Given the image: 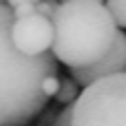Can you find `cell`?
Returning a JSON list of instances; mask_svg holds the SVG:
<instances>
[{"mask_svg": "<svg viewBox=\"0 0 126 126\" xmlns=\"http://www.w3.org/2000/svg\"><path fill=\"white\" fill-rule=\"evenodd\" d=\"M11 7L0 2V126H27L60 86L58 60L22 55L11 42Z\"/></svg>", "mask_w": 126, "mask_h": 126, "instance_id": "1", "label": "cell"}, {"mask_svg": "<svg viewBox=\"0 0 126 126\" xmlns=\"http://www.w3.org/2000/svg\"><path fill=\"white\" fill-rule=\"evenodd\" d=\"M51 55L69 69L91 66L102 60L115 42L117 24L102 2L62 0L51 13Z\"/></svg>", "mask_w": 126, "mask_h": 126, "instance_id": "2", "label": "cell"}, {"mask_svg": "<svg viewBox=\"0 0 126 126\" xmlns=\"http://www.w3.org/2000/svg\"><path fill=\"white\" fill-rule=\"evenodd\" d=\"M71 126H126V71L84 86L73 102Z\"/></svg>", "mask_w": 126, "mask_h": 126, "instance_id": "3", "label": "cell"}, {"mask_svg": "<svg viewBox=\"0 0 126 126\" xmlns=\"http://www.w3.org/2000/svg\"><path fill=\"white\" fill-rule=\"evenodd\" d=\"M11 42L27 58L44 55L51 51L53 44V24L47 16L40 13L18 18L11 24Z\"/></svg>", "mask_w": 126, "mask_h": 126, "instance_id": "4", "label": "cell"}, {"mask_svg": "<svg viewBox=\"0 0 126 126\" xmlns=\"http://www.w3.org/2000/svg\"><path fill=\"white\" fill-rule=\"evenodd\" d=\"M126 71V33L117 31L113 47L109 49V53L97 60L91 66H80V69H71V78L80 84V86H89L95 80H102L106 75H115V73H124Z\"/></svg>", "mask_w": 126, "mask_h": 126, "instance_id": "5", "label": "cell"}, {"mask_svg": "<svg viewBox=\"0 0 126 126\" xmlns=\"http://www.w3.org/2000/svg\"><path fill=\"white\" fill-rule=\"evenodd\" d=\"M78 95H80L78 82H75L73 78H62V80H60V86H58V91H55L53 97H55L60 104H73V102L78 100Z\"/></svg>", "mask_w": 126, "mask_h": 126, "instance_id": "6", "label": "cell"}, {"mask_svg": "<svg viewBox=\"0 0 126 126\" xmlns=\"http://www.w3.org/2000/svg\"><path fill=\"white\" fill-rule=\"evenodd\" d=\"M106 11L120 29H126V0H106Z\"/></svg>", "mask_w": 126, "mask_h": 126, "instance_id": "7", "label": "cell"}, {"mask_svg": "<svg viewBox=\"0 0 126 126\" xmlns=\"http://www.w3.org/2000/svg\"><path fill=\"white\" fill-rule=\"evenodd\" d=\"M71 115H73V104H66V106L53 117L51 126H71Z\"/></svg>", "mask_w": 126, "mask_h": 126, "instance_id": "8", "label": "cell"}, {"mask_svg": "<svg viewBox=\"0 0 126 126\" xmlns=\"http://www.w3.org/2000/svg\"><path fill=\"white\" fill-rule=\"evenodd\" d=\"M35 4H38V2H22V4H18V7H13V9H11V13H13V20L35 13Z\"/></svg>", "mask_w": 126, "mask_h": 126, "instance_id": "9", "label": "cell"}, {"mask_svg": "<svg viewBox=\"0 0 126 126\" xmlns=\"http://www.w3.org/2000/svg\"><path fill=\"white\" fill-rule=\"evenodd\" d=\"M53 9H55V2H51V0H40V2L35 4V13H40V16H47V18H51Z\"/></svg>", "mask_w": 126, "mask_h": 126, "instance_id": "10", "label": "cell"}, {"mask_svg": "<svg viewBox=\"0 0 126 126\" xmlns=\"http://www.w3.org/2000/svg\"><path fill=\"white\" fill-rule=\"evenodd\" d=\"M22 2H40V0H4V4H7V7H11V9H13V7H18V4H22Z\"/></svg>", "mask_w": 126, "mask_h": 126, "instance_id": "11", "label": "cell"}, {"mask_svg": "<svg viewBox=\"0 0 126 126\" xmlns=\"http://www.w3.org/2000/svg\"><path fill=\"white\" fill-rule=\"evenodd\" d=\"M93 2H102V0H93Z\"/></svg>", "mask_w": 126, "mask_h": 126, "instance_id": "12", "label": "cell"}, {"mask_svg": "<svg viewBox=\"0 0 126 126\" xmlns=\"http://www.w3.org/2000/svg\"><path fill=\"white\" fill-rule=\"evenodd\" d=\"M0 2H4V0H0Z\"/></svg>", "mask_w": 126, "mask_h": 126, "instance_id": "13", "label": "cell"}, {"mask_svg": "<svg viewBox=\"0 0 126 126\" xmlns=\"http://www.w3.org/2000/svg\"><path fill=\"white\" fill-rule=\"evenodd\" d=\"M51 2H55V0H51Z\"/></svg>", "mask_w": 126, "mask_h": 126, "instance_id": "14", "label": "cell"}]
</instances>
